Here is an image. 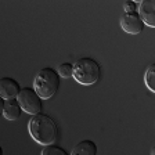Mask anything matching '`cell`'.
<instances>
[{"label":"cell","instance_id":"cell-1","mask_svg":"<svg viewBox=\"0 0 155 155\" xmlns=\"http://www.w3.org/2000/svg\"><path fill=\"white\" fill-rule=\"evenodd\" d=\"M28 132L36 143L42 145L54 144L58 136V127L55 120L47 114L33 115L28 122Z\"/></svg>","mask_w":155,"mask_h":155},{"label":"cell","instance_id":"cell-2","mask_svg":"<svg viewBox=\"0 0 155 155\" xmlns=\"http://www.w3.org/2000/svg\"><path fill=\"white\" fill-rule=\"evenodd\" d=\"M60 75L57 69L50 67L42 68L33 79V89L42 97V100H48L57 93L60 87Z\"/></svg>","mask_w":155,"mask_h":155},{"label":"cell","instance_id":"cell-3","mask_svg":"<svg viewBox=\"0 0 155 155\" xmlns=\"http://www.w3.org/2000/svg\"><path fill=\"white\" fill-rule=\"evenodd\" d=\"M101 67L98 61L90 57H82L74 64V79L83 86L94 84L100 79Z\"/></svg>","mask_w":155,"mask_h":155},{"label":"cell","instance_id":"cell-4","mask_svg":"<svg viewBox=\"0 0 155 155\" xmlns=\"http://www.w3.org/2000/svg\"><path fill=\"white\" fill-rule=\"evenodd\" d=\"M19 105L22 107V111L29 115H38L43 110V100L42 97L36 93L33 87H24L19 96L17 97Z\"/></svg>","mask_w":155,"mask_h":155},{"label":"cell","instance_id":"cell-5","mask_svg":"<svg viewBox=\"0 0 155 155\" xmlns=\"http://www.w3.org/2000/svg\"><path fill=\"white\" fill-rule=\"evenodd\" d=\"M119 24L120 28L129 35H139L144 31L145 26L139 11H136V13H123L119 19Z\"/></svg>","mask_w":155,"mask_h":155},{"label":"cell","instance_id":"cell-6","mask_svg":"<svg viewBox=\"0 0 155 155\" xmlns=\"http://www.w3.org/2000/svg\"><path fill=\"white\" fill-rule=\"evenodd\" d=\"M21 86L13 78H2L0 81V97L2 100H14L21 93Z\"/></svg>","mask_w":155,"mask_h":155},{"label":"cell","instance_id":"cell-7","mask_svg":"<svg viewBox=\"0 0 155 155\" xmlns=\"http://www.w3.org/2000/svg\"><path fill=\"white\" fill-rule=\"evenodd\" d=\"M139 14L144 25L155 28V0H140Z\"/></svg>","mask_w":155,"mask_h":155},{"label":"cell","instance_id":"cell-8","mask_svg":"<svg viewBox=\"0 0 155 155\" xmlns=\"http://www.w3.org/2000/svg\"><path fill=\"white\" fill-rule=\"evenodd\" d=\"M2 114L4 119L7 120H17L22 114V107L19 105L18 100H3L2 101Z\"/></svg>","mask_w":155,"mask_h":155},{"label":"cell","instance_id":"cell-9","mask_svg":"<svg viewBox=\"0 0 155 155\" xmlns=\"http://www.w3.org/2000/svg\"><path fill=\"white\" fill-rule=\"evenodd\" d=\"M71 155H97V144L93 140H82L72 148Z\"/></svg>","mask_w":155,"mask_h":155},{"label":"cell","instance_id":"cell-10","mask_svg":"<svg viewBox=\"0 0 155 155\" xmlns=\"http://www.w3.org/2000/svg\"><path fill=\"white\" fill-rule=\"evenodd\" d=\"M144 83L148 87V90L155 93V62L148 65V68L145 69L144 74Z\"/></svg>","mask_w":155,"mask_h":155},{"label":"cell","instance_id":"cell-11","mask_svg":"<svg viewBox=\"0 0 155 155\" xmlns=\"http://www.w3.org/2000/svg\"><path fill=\"white\" fill-rule=\"evenodd\" d=\"M42 155H71V154H68V151L64 147H61V145L50 144V145H46L45 148L42 150Z\"/></svg>","mask_w":155,"mask_h":155},{"label":"cell","instance_id":"cell-12","mask_svg":"<svg viewBox=\"0 0 155 155\" xmlns=\"http://www.w3.org/2000/svg\"><path fill=\"white\" fill-rule=\"evenodd\" d=\"M57 72L61 78H74V64H69V62H62V64L58 65Z\"/></svg>","mask_w":155,"mask_h":155},{"label":"cell","instance_id":"cell-13","mask_svg":"<svg viewBox=\"0 0 155 155\" xmlns=\"http://www.w3.org/2000/svg\"><path fill=\"white\" fill-rule=\"evenodd\" d=\"M123 10H125V13H136L137 10H139V6L136 2H132V0H127L123 3Z\"/></svg>","mask_w":155,"mask_h":155},{"label":"cell","instance_id":"cell-14","mask_svg":"<svg viewBox=\"0 0 155 155\" xmlns=\"http://www.w3.org/2000/svg\"><path fill=\"white\" fill-rule=\"evenodd\" d=\"M151 155H155V145L151 148Z\"/></svg>","mask_w":155,"mask_h":155}]
</instances>
